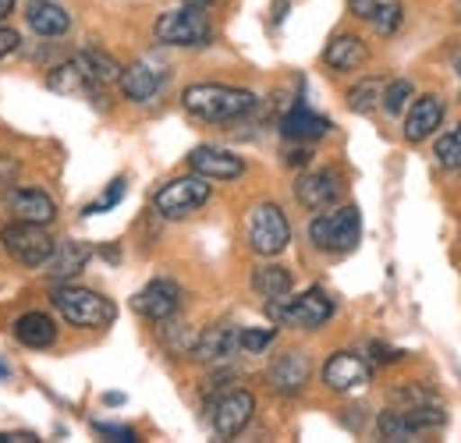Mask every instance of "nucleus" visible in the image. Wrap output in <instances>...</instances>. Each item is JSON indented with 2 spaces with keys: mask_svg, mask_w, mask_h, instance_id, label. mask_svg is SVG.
I'll list each match as a JSON object with an SVG mask.
<instances>
[{
  "mask_svg": "<svg viewBox=\"0 0 461 443\" xmlns=\"http://www.w3.org/2000/svg\"><path fill=\"white\" fill-rule=\"evenodd\" d=\"M18 47H22V36H18L14 29H4V25H0V60L11 57Z\"/></svg>",
  "mask_w": 461,
  "mask_h": 443,
  "instance_id": "nucleus-38",
  "label": "nucleus"
},
{
  "mask_svg": "<svg viewBox=\"0 0 461 443\" xmlns=\"http://www.w3.org/2000/svg\"><path fill=\"white\" fill-rule=\"evenodd\" d=\"M25 22L40 40H58L71 29V14L58 0H25Z\"/></svg>",
  "mask_w": 461,
  "mask_h": 443,
  "instance_id": "nucleus-19",
  "label": "nucleus"
},
{
  "mask_svg": "<svg viewBox=\"0 0 461 443\" xmlns=\"http://www.w3.org/2000/svg\"><path fill=\"white\" fill-rule=\"evenodd\" d=\"M327 131H330V121L320 117V113H312L309 107H294V111H288L285 121H281V135H285L288 142H316V139H323Z\"/></svg>",
  "mask_w": 461,
  "mask_h": 443,
  "instance_id": "nucleus-21",
  "label": "nucleus"
},
{
  "mask_svg": "<svg viewBox=\"0 0 461 443\" xmlns=\"http://www.w3.org/2000/svg\"><path fill=\"white\" fill-rule=\"evenodd\" d=\"M366 43L358 40V36H351V32H341V36H334L330 43H327V50H323V64L327 68H334V71H358L362 64H366Z\"/></svg>",
  "mask_w": 461,
  "mask_h": 443,
  "instance_id": "nucleus-23",
  "label": "nucleus"
},
{
  "mask_svg": "<svg viewBox=\"0 0 461 443\" xmlns=\"http://www.w3.org/2000/svg\"><path fill=\"white\" fill-rule=\"evenodd\" d=\"M369 376H373V369L355 351H334L323 366V384L334 393H351V390L369 387Z\"/></svg>",
  "mask_w": 461,
  "mask_h": 443,
  "instance_id": "nucleus-12",
  "label": "nucleus"
},
{
  "mask_svg": "<svg viewBox=\"0 0 461 443\" xmlns=\"http://www.w3.org/2000/svg\"><path fill=\"white\" fill-rule=\"evenodd\" d=\"M245 234H249V249H252L256 256L274 259V256H281V252L288 249L291 223L277 203H259V206L249 210V227H245Z\"/></svg>",
  "mask_w": 461,
  "mask_h": 443,
  "instance_id": "nucleus-7",
  "label": "nucleus"
},
{
  "mask_svg": "<svg viewBox=\"0 0 461 443\" xmlns=\"http://www.w3.org/2000/svg\"><path fill=\"white\" fill-rule=\"evenodd\" d=\"M181 104L185 111L199 121H213V124H230V121H241L259 107L256 93L249 89H238V86H221V82H199V86H188L181 93Z\"/></svg>",
  "mask_w": 461,
  "mask_h": 443,
  "instance_id": "nucleus-1",
  "label": "nucleus"
},
{
  "mask_svg": "<svg viewBox=\"0 0 461 443\" xmlns=\"http://www.w3.org/2000/svg\"><path fill=\"white\" fill-rule=\"evenodd\" d=\"M376 429H380V437L384 440H419L422 433H419V426L408 419V411L402 408H387V411H380V419H376Z\"/></svg>",
  "mask_w": 461,
  "mask_h": 443,
  "instance_id": "nucleus-27",
  "label": "nucleus"
},
{
  "mask_svg": "<svg viewBox=\"0 0 461 443\" xmlns=\"http://www.w3.org/2000/svg\"><path fill=\"white\" fill-rule=\"evenodd\" d=\"M121 195H124V177H114L111 185H107V192L96 199V203H89L82 213L86 217H96V213H107V210H114L117 203H121Z\"/></svg>",
  "mask_w": 461,
  "mask_h": 443,
  "instance_id": "nucleus-35",
  "label": "nucleus"
},
{
  "mask_svg": "<svg viewBox=\"0 0 461 443\" xmlns=\"http://www.w3.org/2000/svg\"><path fill=\"white\" fill-rule=\"evenodd\" d=\"M415 96V89H411V82L408 78H398V82H391L387 89H384V100H380V107L391 113V117H398V113L408 107V100Z\"/></svg>",
  "mask_w": 461,
  "mask_h": 443,
  "instance_id": "nucleus-32",
  "label": "nucleus"
},
{
  "mask_svg": "<svg viewBox=\"0 0 461 443\" xmlns=\"http://www.w3.org/2000/svg\"><path fill=\"white\" fill-rule=\"evenodd\" d=\"M54 309L60 312L64 323H71L78 330H104L117 320V305L107 294L78 287L71 280L54 287Z\"/></svg>",
  "mask_w": 461,
  "mask_h": 443,
  "instance_id": "nucleus-2",
  "label": "nucleus"
},
{
  "mask_svg": "<svg viewBox=\"0 0 461 443\" xmlns=\"http://www.w3.org/2000/svg\"><path fill=\"white\" fill-rule=\"evenodd\" d=\"M153 36L164 47H206L213 40V25H210V18H206L203 7L185 4V7L167 11V14L157 18Z\"/></svg>",
  "mask_w": 461,
  "mask_h": 443,
  "instance_id": "nucleus-5",
  "label": "nucleus"
},
{
  "mask_svg": "<svg viewBox=\"0 0 461 443\" xmlns=\"http://www.w3.org/2000/svg\"><path fill=\"white\" fill-rule=\"evenodd\" d=\"M384 100V82L380 78H362L348 89V111L355 113H373Z\"/></svg>",
  "mask_w": 461,
  "mask_h": 443,
  "instance_id": "nucleus-28",
  "label": "nucleus"
},
{
  "mask_svg": "<svg viewBox=\"0 0 461 443\" xmlns=\"http://www.w3.org/2000/svg\"><path fill=\"white\" fill-rule=\"evenodd\" d=\"M341 174L338 170H309L294 181V199L305 210H327L341 199Z\"/></svg>",
  "mask_w": 461,
  "mask_h": 443,
  "instance_id": "nucleus-13",
  "label": "nucleus"
},
{
  "mask_svg": "<svg viewBox=\"0 0 461 443\" xmlns=\"http://www.w3.org/2000/svg\"><path fill=\"white\" fill-rule=\"evenodd\" d=\"M18 170H22V164H18L14 157H0V188H7V185H14V177H18Z\"/></svg>",
  "mask_w": 461,
  "mask_h": 443,
  "instance_id": "nucleus-39",
  "label": "nucleus"
},
{
  "mask_svg": "<svg viewBox=\"0 0 461 443\" xmlns=\"http://www.w3.org/2000/svg\"><path fill=\"white\" fill-rule=\"evenodd\" d=\"M267 316L281 327H294V330H320L330 316H334V298L320 287L302 291L298 298H270L267 302Z\"/></svg>",
  "mask_w": 461,
  "mask_h": 443,
  "instance_id": "nucleus-3",
  "label": "nucleus"
},
{
  "mask_svg": "<svg viewBox=\"0 0 461 443\" xmlns=\"http://www.w3.org/2000/svg\"><path fill=\"white\" fill-rule=\"evenodd\" d=\"M458 75H461V57H458Z\"/></svg>",
  "mask_w": 461,
  "mask_h": 443,
  "instance_id": "nucleus-45",
  "label": "nucleus"
},
{
  "mask_svg": "<svg viewBox=\"0 0 461 443\" xmlns=\"http://www.w3.org/2000/svg\"><path fill=\"white\" fill-rule=\"evenodd\" d=\"M309 157H312L309 149H294V153H288V164L291 167H305V164H309Z\"/></svg>",
  "mask_w": 461,
  "mask_h": 443,
  "instance_id": "nucleus-41",
  "label": "nucleus"
},
{
  "mask_svg": "<svg viewBox=\"0 0 461 443\" xmlns=\"http://www.w3.org/2000/svg\"><path fill=\"white\" fill-rule=\"evenodd\" d=\"M384 4H387V0H348V11H351L355 18H362V22H373Z\"/></svg>",
  "mask_w": 461,
  "mask_h": 443,
  "instance_id": "nucleus-36",
  "label": "nucleus"
},
{
  "mask_svg": "<svg viewBox=\"0 0 461 443\" xmlns=\"http://www.w3.org/2000/svg\"><path fill=\"white\" fill-rule=\"evenodd\" d=\"M4 376H7V369H4V366H0V380H4Z\"/></svg>",
  "mask_w": 461,
  "mask_h": 443,
  "instance_id": "nucleus-44",
  "label": "nucleus"
},
{
  "mask_svg": "<svg viewBox=\"0 0 461 443\" xmlns=\"http://www.w3.org/2000/svg\"><path fill=\"white\" fill-rule=\"evenodd\" d=\"M11 11H14V0H0V22H4Z\"/></svg>",
  "mask_w": 461,
  "mask_h": 443,
  "instance_id": "nucleus-42",
  "label": "nucleus"
},
{
  "mask_svg": "<svg viewBox=\"0 0 461 443\" xmlns=\"http://www.w3.org/2000/svg\"><path fill=\"white\" fill-rule=\"evenodd\" d=\"M373 351H376L380 362H394V358H402V351H391V348H384V344H373Z\"/></svg>",
  "mask_w": 461,
  "mask_h": 443,
  "instance_id": "nucleus-40",
  "label": "nucleus"
},
{
  "mask_svg": "<svg viewBox=\"0 0 461 443\" xmlns=\"http://www.w3.org/2000/svg\"><path fill=\"white\" fill-rule=\"evenodd\" d=\"M7 210L14 221H25V223H50L58 221V203L54 195H47L43 188H11L4 195Z\"/></svg>",
  "mask_w": 461,
  "mask_h": 443,
  "instance_id": "nucleus-15",
  "label": "nucleus"
},
{
  "mask_svg": "<svg viewBox=\"0 0 461 443\" xmlns=\"http://www.w3.org/2000/svg\"><path fill=\"white\" fill-rule=\"evenodd\" d=\"M206 199H210V181L199 177V174H185V177L167 181L153 195V210L164 221H185L188 213H195L199 206H206Z\"/></svg>",
  "mask_w": 461,
  "mask_h": 443,
  "instance_id": "nucleus-8",
  "label": "nucleus"
},
{
  "mask_svg": "<svg viewBox=\"0 0 461 443\" xmlns=\"http://www.w3.org/2000/svg\"><path fill=\"white\" fill-rule=\"evenodd\" d=\"M188 167H192V174H199L206 181H234L245 174V160L230 149H217V146H195L188 153Z\"/></svg>",
  "mask_w": 461,
  "mask_h": 443,
  "instance_id": "nucleus-14",
  "label": "nucleus"
},
{
  "mask_svg": "<svg viewBox=\"0 0 461 443\" xmlns=\"http://www.w3.org/2000/svg\"><path fill=\"white\" fill-rule=\"evenodd\" d=\"M75 60L82 64V71L89 75V82L100 86V89H104V86H114L117 78H121V64H117L107 50H100V47H86V50H78Z\"/></svg>",
  "mask_w": 461,
  "mask_h": 443,
  "instance_id": "nucleus-25",
  "label": "nucleus"
},
{
  "mask_svg": "<svg viewBox=\"0 0 461 443\" xmlns=\"http://www.w3.org/2000/svg\"><path fill=\"white\" fill-rule=\"evenodd\" d=\"M309 373H312V369H309V358H305L302 351H288V355L274 358V366L267 369V380H270V387L277 390V393L294 397V393L305 390Z\"/></svg>",
  "mask_w": 461,
  "mask_h": 443,
  "instance_id": "nucleus-18",
  "label": "nucleus"
},
{
  "mask_svg": "<svg viewBox=\"0 0 461 443\" xmlns=\"http://www.w3.org/2000/svg\"><path fill=\"white\" fill-rule=\"evenodd\" d=\"M185 4H192V7H203V11H210L217 0H185Z\"/></svg>",
  "mask_w": 461,
  "mask_h": 443,
  "instance_id": "nucleus-43",
  "label": "nucleus"
},
{
  "mask_svg": "<svg viewBox=\"0 0 461 443\" xmlns=\"http://www.w3.org/2000/svg\"><path fill=\"white\" fill-rule=\"evenodd\" d=\"M402 18H404L402 4H398V0H387V4L376 11V18H373L369 25H373L380 36H394V32L402 29Z\"/></svg>",
  "mask_w": 461,
  "mask_h": 443,
  "instance_id": "nucleus-34",
  "label": "nucleus"
},
{
  "mask_svg": "<svg viewBox=\"0 0 461 443\" xmlns=\"http://www.w3.org/2000/svg\"><path fill=\"white\" fill-rule=\"evenodd\" d=\"M437 164L444 170H461V124L437 139Z\"/></svg>",
  "mask_w": 461,
  "mask_h": 443,
  "instance_id": "nucleus-31",
  "label": "nucleus"
},
{
  "mask_svg": "<svg viewBox=\"0 0 461 443\" xmlns=\"http://www.w3.org/2000/svg\"><path fill=\"white\" fill-rule=\"evenodd\" d=\"M47 89L58 93V96H78V93H96L100 86H93L89 75L82 71V64L71 57V60L58 64V68L47 75Z\"/></svg>",
  "mask_w": 461,
  "mask_h": 443,
  "instance_id": "nucleus-24",
  "label": "nucleus"
},
{
  "mask_svg": "<svg viewBox=\"0 0 461 443\" xmlns=\"http://www.w3.org/2000/svg\"><path fill=\"white\" fill-rule=\"evenodd\" d=\"M89 256H93V249L86 241H75V238L71 241H58L54 252H50V259L43 263V274L54 280V284H68V280L78 277L86 270Z\"/></svg>",
  "mask_w": 461,
  "mask_h": 443,
  "instance_id": "nucleus-17",
  "label": "nucleus"
},
{
  "mask_svg": "<svg viewBox=\"0 0 461 443\" xmlns=\"http://www.w3.org/2000/svg\"><path fill=\"white\" fill-rule=\"evenodd\" d=\"M14 337H18V344H25L32 351H43V348H54L58 323L47 312H25V316L14 320Z\"/></svg>",
  "mask_w": 461,
  "mask_h": 443,
  "instance_id": "nucleus-22",
  "label": "nucleus"
},
{
  "mask_svg": "<svg viewBox=\"0 0 461 443\" xmlns=\"http://www.w3.org/2000/svg\"><path fill=\"white\" fill-rule=\"evenodd\" d=\"M195 337H199L195 327H188V323H181V320H174V316L164 320V327H160V340H164V348H167L171 355H192Z\"/></svg>",
  "mask_w": 461,
  "mask_h": 443,
  "instance_id": "nucleus-29",
  "label": "nucleus"
},
{
  "mask_svg": "<svg viewBox=\"0 0 461 443\" xmlns=\"http://www.w3.org/2000/svg\"><path fill=\"white\" fill-rule=\"evenodd\" d=\"M277 340V330L274 327H249V330H238V348L241 351H249V355H259V351H267L270 344Z\"/></svg>",
  "mask_w": 461,
  "mask_h": 443,
  "instance_id": "nucleus-33",
  "label": "nucleus"
},
{
  "mask_svg": "<svg viewBox=\"0 0 461 443\" xmlns=\"http://www.w3.org/2000/svg\"><path fill=\"white\" fill-rule=\"evenodd\" d=\"M100 437H111V440H121V443H131L135 440V429H128V426H111V422H96L93 426Z\"/></svg>",
  "mask_w": 461,
  "mask_h": 443,
  "instance_id": "nucleus-37",
  "label": "nucleus"
},
{
  "mask_svg": "<svg viewBox=\"0 0 461 443\" xmlns=\"http://www.w3.org/2000/svg\"><path fill=\"white\" fill-rule=\"evenodd\" d=\"M358 234H362V217H358V206H338L327 213H320L316 221L309 223V241L320 249V252H334V256H345L358 245Z\"/></svg>",
  "mask_w": 461,
  "mask_h": 443,
  "instance_id": "nucleus-4",
  "label": "nucleus"
},
{
  "mask_svg": "<svg viewBox=\"0 0 461 443\" xmlns=\"http://www.w3.org/2000/svg\"><path fill=\"white\" fill-rule=\"evenodd\" d=\"M252 291L263 294V298H285V294H291V270L277 267V263L256 267V274H252Z\"/></svg>",
  "mask_w": 461,
  "mask_h": 443,
  "instance_id": "nucleus-26",
  "label": "nucleus"
},
{
  "mask_svg": "<svg viewBox=\"0 0 461 443\" xmlns=\"http://www.w3.org/2000/svg\"><path fill=\"white\" fill-rule=\"evenodd\" d=\"M167 71L164 68H153L149 60H135L131 68H121V96L131 100V104H153L160 96V89L167 86Z\"/></svg>",
  "mask_w": 461,
  "mask_h": 443,
  "instance_id": "nucleus-11",
  "label": "nucleus"
},
{
  "mask_svg": "<svg viewBox=\"0 0 461 443\" xmlns=\"http://www.w3.org/2000/svg\"><path fill=\"white\" fill-rule=\"evenodd\" d=\"M252 415H256V397L249 393V390H228V393H221L217 401H213V408H210V422H213V433L217 437H238L249 422H252Z\"/></svg>",
  "mask_w": 461,
  "mask_h": 443,
  "instance_id": "nucleus-9",
  "label": "nucleus"
},
{
  "mask_svg": "<svg viewBox=\"0 0 461 443\" xmlns=\"http://www.w3.org/2000/svg\"><path fill=\"white\" fill-rule=\"evenodd\" d=\"M234 351H241V348H238V327H230V323H213V327H206V330L195 337V348H192L188 358L206 362V366H217V362H228Z\"/></svg>",
  "mask_w": 461,
  "mask_h": 443,
  "instance_id": "nucleus-16",
  "label": "nucleus"
},
{
  "mask_svg": "<svg viewBox=\"0 0 461 443\" xmlns=\"http://www.w3.org/2000/svg\"><path fill=\"white\" fill-rule=\"evenodd\" d=\"M440 121H444V100L440 96H419L408 107V117H404V139L422 142L440 128Z\"/></svg>",
  "mask_w": 461,
  "mask_h": 443,
  "instance_id": "nucleus-20",
  "label": "nucleus"
},
{
  "mask_svg": "<svg viewBox=\"0 0 461 443\" xmlns=\"http://www.w3.org/2000/svg\"><path fill=\"white\" fill-rule=\"evenodd\" d=\"M391 404L394 408H419V404H444V401L426 384H402V387L391 390Z\"/></svg>",
  "mask_w": 461,
  "mask_h": 443,
  "instance_id": "nucleus-30",
  "label": "nucleus"
},
{
  "mask_svg": "<svg viewBox=\"0 0 461 443\" xmlns=\"http://www.w3.org/2000/svg\"><path fill=\"white\" fill-rule=\"evenodd\" d=\"M131 309L142 316V320H149V323H164V320H171L177 316V309H181V287L174 284V280H149L135 298H131Z\"/></svg>",
  "mask_w": 461,
  "mask_h": 443,
  "instance_id": "nucleus-10",
  "label": "nucleus"
},
{
  "mask_svg": "<svg viewBox=\"0 0 461 443\" xmlns=\"http://www.w3.org/2000/svg\"><path fill=\"white\" fill-rule=\"evenodd\" d=\"M0 245H4V252H7L14 263H22V267H29V270H40V267L50 259V252H54L58 241L50 238L47 223L14 221L0 231Z\"/></svg>",
  "mask_w": 461,
  "mask_h": 443,
  "instance_id": "nucleus-6",
  "label": "nucleus"
}]
</instances>
